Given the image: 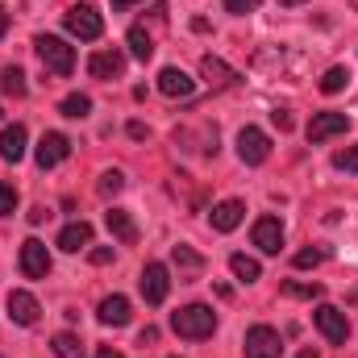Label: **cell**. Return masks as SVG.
Instances as JSON below:
<instances>
[{"instance_id":"1","label":"cell","mask_w":358,"mask_h":358,"mask_svg":"<svg viewBox=\"0 0 358 358\" xmlns=\"http://www.w3.org/2000/svg\"><path fill=\"white\" fill-rule=\"evenodd\" d=\"M171 329L187 342H200V338H213L217 329V313L208 304H183L176 317H171Z\"/></svg>"},{"instance_id":"2","label":"cell","mask_w":358,"mask_h":358,"mask_svg":"<svg viewBox=\"0 0 358 358\" xmlns=\"http://www.w3.org/2000/svg\"><path fill=\"white\" fill-rule=\"evenodd\" d=\"M34 50H38V59H42L46 71H55V76H71L76 71V46H67L55 34H38L34 38Z\"/></svg>"},{"instance_id":"3","label":"cell","mask_w":358,"mask_h":358,"mask_svg":"<svg viewBox=\"0 0 358 358\" xmlns=\"http://www.w3.org/2000/svg\"><path fill=\"white\" fill-rule=\"evenodd\" d=\"M63 21H67V29H71L76 38H84V42H96V38L104 34V21H100V13H96L92 4H71V8L63 13Z\"/></svg>"},{"instance_id":"4","label":"cell","mask_w":358,"mask_h":358,"mask_svg":"<svg viewBox=\"0 0 358 358\" xmlns=\"http://www.w3.org/2000/svg\"><path fill=\"white\" fill-rule=\"evenodd\" d=\"M246 358H279L283 355V338H279V329H271V325H255V329H246Z\"/></svg>"},{"instance_id":"5","label":"cell","mask_w":358,"mask_h":358,"mask_svg":"<svg viewBox=\"0 0 358 358\" xmlns=\"http://www.w3.org/2000/svg\"><path fill=\"white\" fill-rule=\"evenodd\" d=\"M313 321H317V329L325 334V342H334V346H346V338H350V321H346V313H342V308H334V304H321V308L313 313Z\"/></svg>"},{"instance_id":"6","label":"cell","mask_w":358,"mask_h":358,"mask_svg":"<svg viewBox=\"0 0 358 358\" xmlns=\"http://www.w3.org/2000/svg\"><path fill=\"white\" fill-rule=\"evenodd\" d=\"M238 155H242V163H246V167H259V163H267L271 138L259 129V125H246V129L238 134Z\"/></svg>"},{"instance_id":"7","label":"cell","mask_w":358,"mask_h":358,"mask_svg":"<svg viewBox=\"0 0 358 358\" xmlns=\"http://www.w3.org/2000/svg\"><path fill=\"white\" fill-rule=\"evenodd\" d=\"M21 275H25V279H46V275H50V250H46V242L29 238V242L21 246Z\"/></svg>"},{"instance_id":"8","label":"cell","mask_w":358,"mask_h":358,"mask_svg":"<svg viewBox=\"0 0 358 358\" xmlns=\"http://www.w3.org/2000/svg\"><path fill=\"white\" fill-rule=\"evenodd\" d=\"M350 129V117L346 113H317L313 121H308V142L317 146V142H329V138H338V134H346Z\"/></svg>"},{"instance_id":"9","label":"cell","mask_w":358,"mask_h":358,"mask_svg":"<svg viewBox=\"0 0 358 358\" xmlns=\"http://www.w3.org/2000/svg\"><path fill=\"white\" fill-rule=\"evenodd\" d=\"M67 155H71V142H67V134H42V142H38V150H34V159H38V167H42V171L59 167Z\"/></svg>"},{"instance_id":"10","label":"cell","mask_w":358,"mask_h":358,"mask_svg":"<svg viewBox=\"0 0 358 358\" xmlns=\"http://www.w3.org/2000/svg\"><path fill=\"white\" fill-rule=\"evenodd\" d=\"M250 238H255V246L263 255H279V246H283V221L279 217H259L255 229H250Z\"/></svg>"},{"instance_id":"11","label":"cell","mask_w":358,"mask_h":358,"mask_svg":"<svg viewBox=\"0 0 358 358\" xmlns=\"http://www.w3.org/2000/svg\"><path fill=\"white\" fill-rule=\"evenodd\" d=\"M167 292H171L167 267L163 263H146V271H142V296H146V304H163Z\"/></svg>"},{"instance_id":"12","label":"cell","mask_w":358,"mask_h":358,"mask_svg":"<svg viewBox=\"0 0 358 358\" xmlns=\"http://www.w3.org/2000/svg\"><path fill=\"white\" fill-rule=\"evenodd\" d=\"M92 80H121L125 76V55L121 50H96L88 59Z\"/></svg>"},{"instance_id":"13","label":"cell","mask_w":358,"mask_h":358,"mask_svg":"<svg viewBox=\"0 0 358 358\" xmlns=\"http://www.w3.org/2000/svg\"><path fill=\"white\" fill-rule=\"evenodd\" d=\"M4 308H8V321H13V325H34V321H38V313H42V308H38V300H34L29 292H21V287H17V292H8Z\"/></svg>"},{"instance_id":"14","label":"cell","mask_w":358,"mask_h":358,"mask_svg":"<svg viewBox=\"0 0 358 358\" xmlns=\"http://www.w3.org/2000/svg\"><path fill=\"white\" fill-rule=\"evenodd\" d=\"M242 217H246V204H242V200H221V204L208 213V221H213L217 234H234V229L242 225Z\"/></svg>"},{"instance_id":"15","label":"cell","mask_w":358,"mask_h":358,"mask_svg":"<svg viewBox=\"0 0 358 358\" xmlns=\"http://www.w3.org/2000/svg\"><path fill=\"white\" fill-rule=\"evenodd\" d=\"M159 92L183 100V96H192V92H196V80H192L187 71H179V67H163V71H159Z\"/></svg>"},{"instance_id":"16","label":"cell","mask_w":358,"mask_h":358,"mask_svg":"<svg viewBox=\"0 0 358 358\" xmlns=\"http://www.w3.org/2000/svg\"><path fill=\"white\" fill-rule=\"evenodd\" d=\"M25 142H29L25 125H4V129H0V159H4V163H17V159L25 155Z\"/></svg>"},{"instance_id":"17","label":"cell","mask_w":358,"mask_h":358,"mask_svg":"<svg viewBox=\"0 0 358 358\" xmlns=\"http://www.w3.org/2000/svg\"><path fill=\"white\" fill-rule=\"evenodd\" d=\"M59 246H63L67 255H80V250H88V246H92V225H88V221H71V225L59 234Z\"/></svg>"},{"instance_id":"18","label":"cell","mask_w":358,"mask_h":358,"mask_svg":"<svg viewBox=\"0 0 358 358\" xmlns=\"http://www.w3.org/2000/svg\"><path fill=\"white\" fill-rule=\"evenodd\" d=\"M96 317H100V325H129V300L125 296H104Z\"/></svg>"},{"instance_id":"19","label":"cell","mask_w":358,"mask_h":358,"mask_svg":"<svg viewBox=\"0 0 358 358\" xmlns=\"http://www.w3.org/2000/svg\"><path fill=\"white\" fill-rule=\"evenodd\" d=\"M200 76H204L213 88H225V84H234V80H238V71H234V67H225L217 55H204V59H200Z\"/></svg>"},{"instance_id":"20","label":"cell","mask_w":358,"mask_h":358,"mask_svg":"<svg viewBox=\"0 0 358 358\" xmlns=\"http://www.w3.org/2000/svg\"><path fill=\"white\" fill-rule=\"evenodd\" d=\"M104 221H108V234H113L117 242H125V246H134V242H138V225H134V217H129L125 208H113Z\"/></svg>"},{"instance_id":"21","label":"cell","mask_w":358,"mask_h":358,"mask_svg":"<svg viewBox=\"0 0 358 358\" xmlns=\"http://www.w3.org/2000/svg\"><path fill=\"white\" fill-rule=\"evenodd\" d=\"M229 271H234L238 283H255V279H263L259 259H250V255H229Z\"/></svg>"},{"instance_id":"22","label":"cell","mask_w":358,"mask_h":358,"mask_svg":"<svg viewBox=\"0 0 358 358\" xmlns=\"http://www.w3.org/2000/svg\"><path fill=\"white\" fill-rule=\"evenodd\" d=\"M125 46H129V55H134V59H142V63H146V59H155V42H150V34H146L142 25H134V29H129Z\"/></svg>"},{"instance_id":"23","label":"cell","mask_w":358,"mask_h":358,"mask_svg":"<svg viewBox=\"0 0 358 358\" xmlns=\"http://www.w3.org/2000/svg\"><path fill=\"white\" fill-rule=\"evenodd\" d=\"M59 113H63V117H71V121H84V117L92 113V100L84 96V92H71V96H63V100H59Z\"/></svg>"},{"instance_id":"24","label":"cell","mask_w":358,"mask_h":358,"mask_svg":"<svg viewBox=\"0 0 358 358\" xmlns=\"http://www.w3.org/2000/svg\"><path fill=\"white\" fill-rule=\"evenodd\" d=\"M0 92L21 100V96L29 92V84H25V71H21V67H4V71H0Z\"/></svg>"},{"instance_id":"25","label":"cell","mask_w":358,"mask_h":358,"mask_svg":"<svg viewBox=\"0 0 358 358\" xmlns=\"http://www.w3.org/2000/svg\"><path fill=\"white\" fill-rule=\"evenodd\" d=\"M171 259H176L179 275H200V271H204V259H200L192 246H176V250H171Z\"/></svg>"},{"instance_id":"26","label":"cell","mask_w":358,"mask_h":358,"mask_svg":"<svg viewBox=\"0 0 358 358\" xmlns=\"http://www.w3.org/2000/svg\"><path fill=\"white\" fill-rule=\"evenodd\" d=\"M283 296H296V300H321L325 287L321 283H300V279H283Z\"/></svg>"},{"instance_id":"27","label":"cell","mask_w":358,"mask_h":358,"mask_svg":"<svg viewBox=\"0 0 358 358\" xmlns=\"http://www.w3.org/2000/svg\"><path fill=\"white\" fill-rule=\"evenodd\" d=\"M346 84H350V67H329V71L321 76V92H325V96H338Z\"/></svg>"},{"instance_id":"28","label":"cell","mask_w":358,"mask_h":358,"mask_svg":"<svg viewBox=\"0 0 358 358\" xmlns=\"http://www.w3.org/2000/svg\"><path fill=\"white\" fill-rule=\"evenodd\" d=\"M55 355L59 358H84V342L76 338V334H55Z\"/></svg>"},{"instance_id":"29","label":"cell","mask_w":358,"mask_h":358,"mask_svg":"<svg viewBox=\"0 0 358 358\" xmlns=\"http://www.w3.org/2000/svg\"><path fill=\"white\" fill-rule=\"evenodd\" d=\"M17 213V187L0 179V217H13Z\"/></svg>"},{"instance_id":"30","label":"cell","mask_w":358,"mask_h":358,"mask_svg":"<svg viewBox=\"0 0 358 358\" xmlns=\"http://www.w3.org/2000/svg\"><path fill=\"white\" fill-rule=\"evenodd\" d=\"M121 187H125V176L121 171H104L100 176V196H117Z\"/></svg>"},{"instance_id":"31","label":"cell","mask_w":358,"mask_h":358,"mask_svg":"<svg viewBox=\"0 0 358 358\" xmlns=\"http://www.w3.org/2000/svg\"><path fill=\"white\" fill-rule=\"evenodd\" d=\"M334 167H338V171H358V146L338 150V155H334Z\"/></svg>"},{"instance_id":"32","label":"cell","mask_w":358,"mask_h":358,"mask_svg":"<svg viewBox=\"0 0 358 358\" xmlns=\"http://www.w3.org/2000/svg\"><path fill=\"white\" fill-rule=\"evenodd\" d=\"M255 8H259V0H225V13H234V17H246Z\"/></svg>"},{"instance_id":"33","label":"cell","mask_w":358,"mask_h":358,"mask_svg":"<svg viewBox=\"0 0 358 358\" xmlns=\"http://www.w3.org/2000/svg\"><path fill=\"white\" fill-rule=\"evenodd\" d=\"M321 259H325V255H321V250H300V255H296V259H292V263H296V267H300V271H308V267H317V263H321Z\"/></svg>"},{"instance_id":"34","label":"cell","mask_w":358,"mask_h":358,"mask_svg":"<svg viewBox=\"0 0 358 358\" xmlns=\"http://www.w3.org/2000/svg\"><path fill=\"white\" fill-rule=\"evenodd\" d=\"M271 121H275L279 129H292V113H287V108H275V113H271Z\"/></svg>"},{"instance_id":"35","label":"cell","mask_w":358,"mask_h":358,"mask_svg":"<svg viewBox=\"0 0 358 358\" xmlns=\"http://www.w3.org/2000/svg\"><path fill=\"white\" fill-rule=\"evenodd\" d=\"M88 259L96 263V267H104V263H113V250H108V246H100V250H92Z\"/></svg>"},{"instance_id":"36","label":"cell","mask_w":358,"mask_h":358,"mask_svg":"<svg viewBox=\"0 0 358 358\" xmlns=\"http://www.w3.org/2000/svg\"><path fill=\"white\" fill-rule=\"evenodd\" d=\"M125 129H129V138H134V142H142V138H146V125H142V121H129Z\"/></svg>"},{"instance_id":"37","label":"cell","mask_w":358,"mask_h":358,"mask_svg":"<svg viewBox=\"0 0 358 358\" xmlns=\"http://www.w3.org/2000/svg\"><path fill=\"white\" fill-rule=\"evenodd\" d=\"M138 342H142V346H155V342H159V329H155V325H146V329H142V338H138Z\"/></svg>"},{"instance_id":"38","label":"cell","mask_w":358,"mask_h":358,"mask_svg":"<svg viewBox=\"0 0 358 358\" xmlns=\"http://www.w3.org/2000/svg\"><path fill=\"white\" fill-rule=\"evenodd\" d=\"M96 358H121V355H117L113 346H100V350H96Z\"/></svg>"},{"instance_id":"39","label":"cell","mask_w":358,"mask_h":358,"mask_svg":"<svg viewBox=\"0 0 358 358\" xmlns=\"http://www.w3.org/2000/svg\"><path fill=\"white\" fill-rule=\"evenodd\" d=\"M4 29H8V13H0V38H4Z\"/></svg>"},{"instance_id":"40","label":"cell","mask_w":358,"mask_h":358,"mask_svg":"<svg viewBox=\"0 0 358 358\" xmlns=\"http://www.w3.org/2000/svg\"><path fill=\"white\" fill-rule=\"evenodd\" d=\"M129 4H138V0H113V8H129Z\"/></svg>"},{"instance_id":"41","label":"cell","mask_w":358,"mask_h":358,"mask_svg":"<svg viewBox=\"0 0 358 358\" xmlns=\"http://www.w3.org/2000/svg\"><path fill=\"white\" fill-rule=\"evenodd\" d=\"M296 358H321V355H317V350H300Z\"/></svg>"},{"instance_id":"42","label":"cell","mask_w":358,"mask_h":358,"mask_svg":"<svg viewBox=\"0 0 358 358\" xmlns=\"http://www.w3.org/2000/svg\"><path fill=\"white\" fill-rule=\"evenodd\" d=\"M279 4H283V8H296V4H304V0H279Z\"/></svg>"}]
</instances>
